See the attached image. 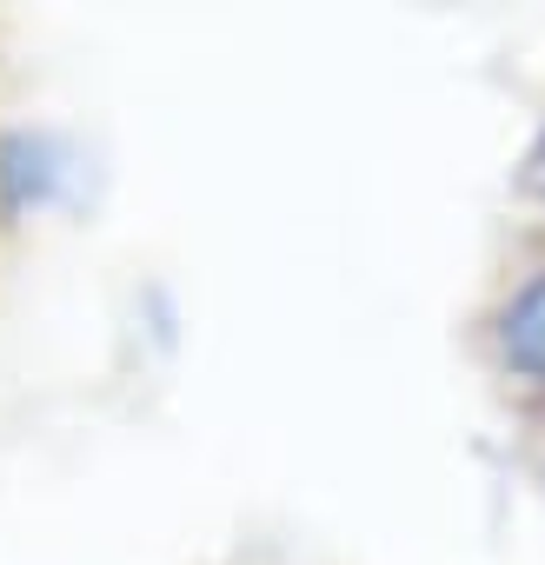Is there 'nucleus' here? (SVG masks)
<instances>
[{"label":"nucleus","mask_w":545,"mask_h":565,"mask_svg":"<svg viewBox=\"0 0 545 565\" xmlns=\"http://www.w3.org/2000/svg\"><path fill=\"white\" fill-rule=\"evenodd\" d=\"M519 193H525V200H545V127H538V140L525 147V160H519Z\"/></svg>","instance_id":"obj_2"},{"label":"nucleus","mask_w":545,"mask_h":565,"mask_svg":"<svg viewBox=\"0 0 545 565\" xmlns=\"http://www.w3.org/2000/svg\"><path fill=\"white\" fill-rule=\"evenodd\" d=\"M492 340H499V366L519 386L545 393V266H532L519 287L505 294V307L492 320Z\"/></svg>","instance_id":"obj_1"}]
</instances>
